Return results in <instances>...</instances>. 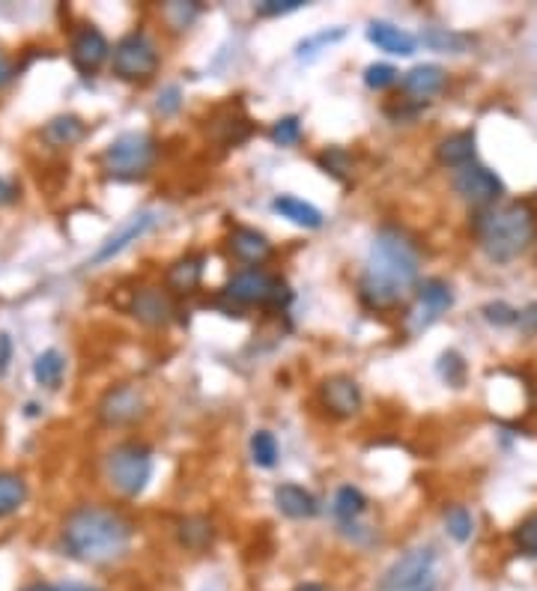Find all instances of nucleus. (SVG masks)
Wrapping results in <instances>:
<instances>
[{"label": "nucleus", "instance_id": "nucleus-31", "mask_svg": "<svg viewBox=\"0 0 537 591\" xmlns=\"http://www.w3.org/2000/svg\"><path fill=\"white\" fill-rule=\"evenodd\" d=\"M251 460L263 469H272L278 463V442L269 430H257L251 436Z\"/></svg>", "mask_w": 537, "mask_h": 591}, {"label": "nucleus", "instance_id": "nucleus-1", "mask_svg": "<svg viewBox=\"0 0 537 591\" xmlns=\"http://www.w3.org/2000/svg\"><path fill=\"white\" fill-rule=\"evenodd\" d=\"M421 278V248L418 242L394 224H385L367 251L361 272V302L373 311H391L418 290Z\"/></svg>", "mask_w": 537, "mask_h": 591}, {"label": "nucleus", "instance_id": "nucleus-24", "mask_svg": "<svg viewBox=\"0 0 537 591\" xmlns=\"http://www.w3.org/2000/svg\"><path fill=\"white\" fill-rule=\"evenodd\" d=\"M33 377H36V383L45 386V389H60L63 377H66V359H63V353H60V350H45V353H39L36 362H33Z\"/></svg>", "mask_w": 537, "mask_h": 591}, {"label": "nucleus", "instance_id": "nucleus-37", "mask_svg": "<svg viewBox=\"0 0 537 591\" xmlns=\"http://www.w3.org/2000/svg\"><path fill=\"white\" fill-rule=\"evenodd\" d=\"M481 314L490 323H496V326H517V320H520V311L511 308V305H505V302H490V305L481 308Z\"/></svg>", "mask_w": 537, "mask_h": 591}, {"label": "nucleus", "instance_id": "nucleus-33", "mask_svg": "<svg viewBox=\"0 0 537 591\" xmlns=\"http://www.w3.org/2000/svg\"><path fill=\"white\" fill-rule=\"evenodd\" d=\"M269 138H272L275 147H284V150L296 147V144L302 141V120H299L296 114L281 117V120L269 129Z\"/></svg>", "mask_w": 537, "mask_h": 591}, {"label": "nucleus", "instance_id": "nucleus-22", "mask_svg": "<svg viewBox=\"0 0 537 591\" xmlns=\"http://www.w3.org/2000/svg\"><path fill=\"white\" fill-rule=\"evenodd\" d=\"M84 135H87V126H84V120H81V117H75V114H60V117L48 120V123H45V129H42L45 144H51L54 150L75 147Z\"/></svg>", "mask_w": 537, "mask_h": 591}, {"label": "nucleus", "instance_id": "nucleus-44", "mask_svg": "<svg viewBox=\"0 0 537 591\" xmlns=\"http://www.w3.org/2000/svg\"><path fill=\"white\" fill-rule=\"evenodd\" d=\"M12 75H15V66L9 63V57H3V54H0V87H3V84H9V81H12Z\"/></svg>", "mask_w": 537, "mask_h": 591}, {"label": "nucleus", "instance_id": "nucleus-17", "mask_svg": "<svg viewBox=\"0 0 537 591\" xmlns=\"http://www.w3.org/2000/svg\"><path fill=\"white\" fill-rule=\"evenodd\" d=\"M227 245L233 251L236 260L248 263V266H260L263 260L272 257V242L266 239V233L254 230V227H233L227 236Z\"/></svg>", "mask_w": 537, "mask_h": 591}, {"label": "nucleus", "instance_id": "nucleus-42", "mask_svg": "<svg viewBox=\"0 0 537 591\" xmlns=\"http://www.w3.org/2000/svg\"><path fill=\"white\" fill-rule=\"evenodd\" d=\"M9 362H12V338L0 332V377L9 371Z\"/></svg>", "mask_w": 537, "mask_h": 591}, {"label": "nucleus", "instance_id": "nucleus-21", "mask_svg": "<svg viewBox=\"0 0 537 591\" xmlns=\"http://www.w3.org/2000/svg\"><path fill=\"white\" fill-rule=\"evenodd\" d=\"M436 159L445 168H454V171L472 165L475 162V132L466 129V132H454V135L442 138L439 147H436Z\"/></svg>", "mask_w": 537, "mask_h": 591}, {"label": "nucleus", "instance_id": "nucleus-46", "mask_svg": "<svg viewBox=\"0 0 537 591\" xmlns=\"http://www.w3.org/2000/svg\"><path fill=\"white\" fill-rule=\"evenodd\" d=\"M24 591H57V586H45V583H33V586H27Z\"/></svg>", "mask_w": 537, "mask_h": 591}, {"label": "nucleus", "instance_id": "nucleus-32", "mask_svg": "<svg viewBox=\"0 0 537 591\" xmlns=\"http://www.w3.org/2000/svg\"><path fill=\"white\" fill-rule=\"evenodd\" d=\"M424 42L433 48V51H451V54H463L466 48H469V36H463V33H454V30H430V33H424Z\"/></svg>", "mask_w": 537, "mask_h": 591}, {"label": "nucleus", "instance_id": "nucleus-27", "mask_svg": "<svg viewBox=\"0 0 537 591\" xmlns=\"http://www.w3.org/2000/svg\"><path fill=\"white\" fill-rule=\"evenodd\" d=\"M27 502V481L15 472H0V517L15 514Z\"/></svg>", "mask_w": 537, "mask_h": 591}, {"label": "nucleus", "instance_id": "nucleus-47", "mask_svg": "<svg viewBox=\"0 0 537 591\" xmlns=\"http://www.w3.org/2000/svg\"><path fill=\"white\" fill-rule=\"evenodd\" d=\"M57 591H99V589H90V586H57Z\"/></svg>", "mask_w": 537, "mask_h": 591}, {"label": "nucleus", "instance_id": "nucleus-19", "mask_svg": "<svg viewBox=\"0 0 537 591\" xmlns=\"http://www.w3.org/2000/svg\"><path fill=\"white\" fill-rule=\"evenodd\" d=\"M275 505H278V511H281L284 517H290V520H308V517H314V514L320 511L314 493H308V490L299 487V484H281V487L275 490Z\"/></svg>", "mask_w": 537, "mask_h": 591}, {"label": "nucleus", "instance_id": "nucleus-15", "mask_svg": "<svg viewBox=\"0 0 537 591\" xmlns=\"http://www.w3.org/2000/svg\"><path fill=\"white\" fill-rule=\"evenodd\" d=\"M156 212H138V215H132L117 233H111L102 245H99V251L93 254V263L99 266V263H105V260H111V257H117L120 251H126L132 242H138L144 233H150L153 227H156Z\"/></svg>", "mask_w": 537, "mask_h": 591}, {"label": "nucleus", "instance_id": "nucleus-13", "mask_svg": "<svg viewBox=\"0 0 537 591\" xmlns=\"http://www.w3.org/2000/svg\"><path fill=\"white\" fill-rule=\"evenodd\" d=\"M320 400L335 418H350L361 409V386L347 374H332L320 383Z\"/></svg>", "mask_w": 537, "mask_h": 591}, {"label": "nucleus", "instance_id": "nucleus-39", "mask_svg": "<svg viewBox=\"0 0 537 591\" xmlns=\"http://www.w3.org/2000/svg\"><path fill=\"white\" fill-rule=\"evenodd\" d=\"M302 6H305V0H263V3L254 6V12H257L260 18H275V15L296 12V9H302Z\"/></svg>", "mask_w": 537, "mask_h": 591}, {"label": "nucleus", "instance_id": "nucleus-20", "mask_svg": "<svg viewBox=\"0 0 537 591\" xmlns=\"http://www.w3.org/2000/svg\"><path fill=\"white\" fill-rule=\"evenodd\" d=\"M203 254H185L179 257L177 263H171L165 281H168V290L177 293V296H188L200 287L203 281Z\"/></svg>", "mask_w": 537, "mask_h": 591}, {"label": "nucleus", "instance_id": "nucleus-8", "mask_svg": "<svg viewBox=\"0 0 537 591\" xmlns=\"http://www.w3.org/2000/svg\"><path fill=\"white\" fill-rule=\"evenodd\" d=\"M454 305V293H451V284L442 281V278H427L418 284L415 290V302L412 308L403 314V332L406 335H421L424 329H430L448 308Z\"/></svg>", "mask_w": 537, "mask_h": 591}, {"label": "nucleus", "instance_id": "nucleus-5", "mask_svg": "<svg viewBox=\"0 0 537 591\" xmlns=\"http://www.w3.org/2000/svg\"><path fill=\"white\" fill-rule=\"evenodd\" d=\"M105 475L120 496L135 499L147 490L153 478V451L144 442H123L108 454Z\"/></svg>", "mask_w": 537, "mask_h": 591}, {"label": "nucleus", "instance_id": "nucleus-26", "mask_svg": "<svg viewBox=\"0 0 537 591\" xmlns=\"http://www.w3.org/2000/svg\"><path fill=\"white\" fill-rule=\"evenodd\" d=\"M367 511V499H364V493L358 490V487H341L338 493H335V517L341 520V526L344 529H350V526H356L358 517Z\"/></svg>", "mask_w": 537, "mask_h": 591}, {"label": "nucleus", "instance_id": "nucleus-7", "mask_svg": "<svg viewBox=\"0 0 537 591\" xmlns=\"http://www.w3.org/2000/svg\"><path fill=\"white\" fill-rule=\"evenodd\" d=\"M111 69L123 81H150L159 72V51L144 30L126 33L111 51Z\"/></svg>", "mask_w": 537, "mask_h": 591}, {"label": "nucleus", "instance_id": "nucleus-2", "mask_svg": "<svg viewBox=\"0 0 537 591\" xmlns=\"http://www.w3.org/2000/svg\"><path fill=\"white\" fill-rule=\"evenodd\" d=\"M132 523L102 505H81L63 520V547L84 565H114L126 559L132 547Z\"/></svg>", "mask_w": 537, "mask_h": 591}, {"label": "nucleus", "instance_id": "nucleus-12", "mask_svg": "<svg viewBox=\"0 0 537 591\" xmlns=\"http://www.w3.org/2000/svg\"><path fill=\"white\" fill-rule=\"evenodd\" d=\"M111 54V45L105 39V33L93 24H84L75 30L72 36V48H69V57H72V66L81 72V75H96L99 66L108 60Z\"/></svg>", "mask_w": 537, "mask_h": 591}, {"label": "nucleus", "instance_id": "nucleus-30", "mask_svg": "<svg viewBox=\"0 0 537 591\" xmlns=\"http://www.w3.org/2000/svg\"><path fill=\"white\" fill-rule=\"evenodd\" d=\"M317 165H320L329 177L347 183V177H350V171H353V156H350L344 147H329V150H323V153L317 156Z\"/></svg>", "mask_w": 537, "mask_h": 591}, {"label": "nucleus", "instance_id": "nucleus-11", "mask_svg": "<svg viewBox=\"0 0 537 591\" xmlns=\"http://www.w3.org/2000/svg\"><path fill=\"white\" fill-rule=\"evenodd\" d=\"M144 412H147V397H144V392L138 386H129V383L108 389L102 394V400L96 403V415L108 427L135 424Z\"/></svg>", "mask_w": 537, "mask_h": 591}, {"label": "nucleus", "instance_id": "nucleus-35", "mask_svg": "<svg viewBox=\"0 0 537 591\" xmlns=\"http://www.w3.org/2000/svg\"><path fill=\"white\" fill-rule=\"evenodd\" d=\"M397 69L391 66V63H370L367 69H364V84L370 87V90H385V87H391L394 81H397Z\"/></svg>", "mask_w": 537, "mask_h": 591}, {"label": "nucleus", "instance_id": "nucleus-28", "mask_svg": "<svg viewBox=\"0 0 537 591\" xmlns=\"http://www.w3.org/2000/svg\"><path fill=\"white\" fill-rule=\"evenodd\" d=\"M344 36H347V30H344V27H335V30H320V33H314V36H305V39L296 45V57H299V60H314L320 51H326L329 45L341 42Z\"/></svg>", "mask_w": 537, "mask_h": 591}, {"label": "nucleus", "instance_id": "nucleus-43", "mask_svg": "<svg viewBox=\"0 0 537 591\" xmlns=\"http://www.w3.org/2000/svg\"><path fill=\"white\" fill-rule=\"evenodd\" d=\"M15 197H18V189H15L9 180H3V177H0V206H3V203H12Z\"/></svg>", "mask_w": 537, "mask_h": 591}, {"label": "nucleus", "instance_id": "nucleus-41", "mask_svg": "<svg viewBox=\"0 0 537 591\" xmlns=\"http://www.w3.org/2000/svg\"><path fill=\"white\" fill-rule=\"evenodd\" d=\"M517 326H520L526 335H537V302L526 305V308L520 311V320H517Z\"/></svg>", "mask_w": 537, "mask_h": 591}, {"label": "nucleus", "instance_id": "nucleus-3", "mask_svg": "<svg viewBox=\"0 0 537 591\" xmlns=\"http://www.w3.org/2000/svg\"><path fill=\"white\" fill-rule=\"evenodd\" d=\"M537 236L535 209L529 203H496L475 218V239L493 263H511L532 248Z\"/></svg>", "mask_w": 537, "mask_h": 591}, {"label": "nucleus", "instance_id": "nucleus-25", "mask_svg": "<svg viewBox=\"0 0 537 591\" xmlns=\"http://www.w3.org/2000/svg\"><path fill=\"white\" fill-rule=\"evenodd\" d=\"M177 538L185 550H206L215 538V529L206 517H185L179 520Z\"/></svg>", "mask_w": 537, "mask_h": 591}, {"label": "nucleus", "instance_id": "nucleus-48", "mask_svg": "<svg viewBox=\"0 0 537 591\" xmlns=\"http://www.w3.org/2000/svg\"><path fill=\"white\" fill-rule=\"evenodd\" d=\"M421 591H433V589H430V586H427V589H421Z\"/></svg>", "mask_w": 537, "mask_h": 591}, {"label": "nucleus", "instance_id": "nucleus-45", "mask_svg": "<svg viewBox=\"0 0 537 591\" xmlns=\"http://www.w3.org/2000/svg\"><path fill=\"white\" fill-rule=\"evenodd\" d=\"M296 591H329L326 586H320V583H302V586H296Z\"/></svg>", "mask_w": 537, "mask_h": 591}, {"label": "nucleus", "instance_id": "nucleus-34", "mask_svg": "<svg viewBox=\"0 0 537 591\" xmlns=\"http://www.w3.org/2000/svg\"><path fill=\"white\" fill-rule=\"evenodd\" d=\"M514 544H517V550H520L523 556H532V559H537V511L535 514H529V517L517 526V532H514Z\"/></svg>", "mask_w": 537, "mask_h": 591}, {"label": "nucleus", "instance_id": "nucleus-18", "mask_svg": "<svg viewBox=\"0 0 537 591\" xmlns=\"http://www.w3.org/2000/svg\"><path fill=\"white\" fill-rule=\"evenodd\" d=\"M367 39L379 51H388V54H397V57H409L418 48V39L409 30H403L397 24H388V21H370L367 24Z\"/></svg>", "mask_w": 537, "mask_h": 591}, {"label": "nucleus", "instance_id": "nucleus-36", "mask_svg": "<svg viewBox=\"0 0 537 591\" xmlns=\"http://www.w3.org/2000/svg\"><path fill=\"white\" fill-rule=\"evenodd\" d=\"M463 374H466V362L451 350L439 359V377L448 383V386H460L463 383Z\"/></svg>", "mask_w": 537, "mask_h": 591}, {"label": "nucleus", "instance_id": "nucleus-40", "mask_svg": "<svg viewBox=\"0 0 537 591\" xmlns=\"http://www.w3.org/2000/svg\"><path fill=\"white\" fill-rule=\"evenodd\" d=\"M179 105H182V90H179L177 84H171L165 93H159V105H156V111H159L162 117H171V114H177Z\"/></svg>", "mask_w": 537, "mask_h": 591}, {"label": "nucleus", "instance_id": "nucleus-10", "mask_svg": "<svg viewBox=\"0 0 537 591\" xmlns=\"http://www.w3.org/2000/svg\"><path fill=\"white\" fill-rule=\"evenodd\" d=\"M454 192L475 209H490L499 203V197L505 195V183L499 180L496 171L472 162V165L454 171Z\"/></svg>", "mask_w": 537, "mask_h": 591}, {"label": "nucleus", "instance_id": "nucleus-4", "mask_svg": "<svg viewBox=\"0 0 537 591\" xmlns=\"http://www.w3.org/2000/svg\"><path fill=\"white\" fill-rule=\"evenodd\" d=\"M159 147L147 132H123L102 153V171L111 180H141L156 165Z\"/></svg>", "mask_w": 537, "mask_h": 591}, {"label": "nucleus", "instance_id": "nucleus-14", "mask_svg": "<svg viewBox=\"0 0 537 591\" xmlns=\"http://www.w3.org/2000/svg\"><path fill=\"white\" fill-rule=\"evenodd\" d=\"M132 317L150 329L168 326L174 320V302L162 287H144L132 296Z\"/></svg>", "mask_w": 537, "mask_h": 591}, {"label": "nucleus", "instance_id": "nucleus-23", "mask_svg": "<svg viewBox=\"0 0 537 591\" xmlns=\"http://www.w3.org/2000/svg\"><path fill=\"white\" fill-rule=\"evenodd\" d=\"M272 209H275L278 215H284L287 221L299 224V227H308V230L323 227V212H320L314 203L302 200V197L278 195L275 200H272Z\"/></svg>", "mask_w": 537, "mask_h": 591}, {"label": "nucleus", "instance_id": "nucleus-16", "mask_svg": "<svg viewBox=\"0 0 537 591\" xmlns=\"http://www.w3.org/2000/svg\"><path fill=\"white\" fill-rule=\"evenodd\" d=\"M445 81H448V75H445L442 66H436V63H418L409 72H403L400 87H403V93L409 99L430 102L433 96H439L445 90Z\"/></svg>", "mask_w": 537, "mask_h": 591}, {"label": "nucleus", "instance_id": "nucleus-9", "mask_svg": "<svg viewBox=\"0 0 537 591\" xmlns=\"http://www.w3.org/2000/svg\"><path fill=\"white\" fill-rule=\"evenodd\" d=\"M436 568V550L433 547H415L403 553L382 577L379 589L382 591H421L430 586Z\"/></svg>", "mask_w": 537, "mask_h": 591}, {"label": "nucleus", "instance_id": "nucleus-29", "mask_svg": "<svg viewBox=\"0 0 537 591\" xmlns=\"http://www.w3.org/2000/svg\"><path fill=\"white\" fill-rule=\"evenodd\" d=\"M445 532L457 541V544H466L472 535H475V517L463 508V505H451L445 511Z\"/></svg>", "mask_w": 537, "mask_h": 591}, {"label": "nucleus", "instance_id": "nucleus-38", "mask_svg": "<svg viewBox=\"0 0 537 591\" xmlns=\"http://www.w3.org/2000/svg\"><path fill=\"white\" fill-rule=\"evenodd\" d=\"M200 15V6L197 3H168L165 6V18L171 21V27H188L194 18Z\"/></svg>", "mask_w": 537, "mask_h": 591}, {"label": "nucleus", "instance_id": "nucleus-6", "mask_svg": "<svg viewBox=\"0 0 537 591\" xmlns=\"http://www.w3.org/2000/svg\"><path fill=\"white\" fill-rule=\"evenodd\" d=\"M224 293L236 305H263V308H284L293 299L290 287L284 281L272 278L260 266H248V269L233 272Z\"/></svg>", "mask_w": 537, "mask_h": 591}]
</instances>
